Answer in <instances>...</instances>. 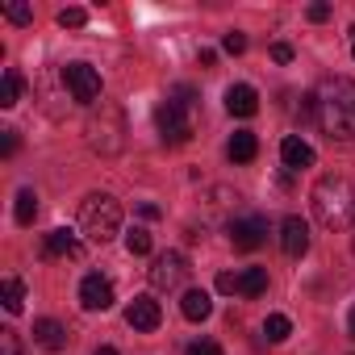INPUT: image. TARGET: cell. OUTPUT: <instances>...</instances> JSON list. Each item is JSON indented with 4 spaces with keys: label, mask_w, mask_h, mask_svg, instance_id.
Returning <instances> with one entry per match:
<instances>
[{
    "label": "cell",
    "mask_w": 355,
    "mask_h": 355,
    "mask_svg": "<svg viewBox=\"0 0 355 355\" xmlns=\"http://www.w3.org/2000/svg\"><path fill=\"white\" fill-rule=\"evenodd\" d=\"M230 243H234L239 251H255V247H263V243H268V222H263L259 214H251V218H234V222H230Z\"/></svg>",
    "instance_id": "52a82bcc"
},
{
    "label": "cell",
    "mask_w": 355,
    "mask_h": 355,
    "mask_svg": "<svg viewBox=\"0 0 355 355\" xmlns=\"http://www.w3.org/2000/svg\"><path fill=\"white\" fill-rule=\"evenodd\" d=\"M226 109H230L234 117H251V113L259 109V92H255L251 84H234V88H226Z\"/></svg>",
    "instance_id": "7c38bea8"
},
{
    "label": "cell",
    "mask_w": 355,
    "mask_h": 355,
    "mask_svg": "<svg viewBox=\"0 0 355 355\" xmlns=\"http://www.w3.org/2000/svg\"><path fill=\"white\" fill-rule=\"evenodd\" d=\"M180 313H184L189 322H205V318L214 313V301H209V293H205V288H189V293L180 297Z\"/></svg>",
    "instance_id": "9a60e30c"
},
{
    "label": "cell",
    "mask_w": 355,
    "mask_h": 355,
    "mask_svg": "<svg viewBox=\"0 0 355 355\" xmlns=\"http://www.w3.org/2000/svg\"><path fill=\"white\" fill-rule=\"evenodd\" d=\"M280 159H284V167H293V171H301V167H313V146L305 142V138H297V134H288L284 142H280Z\"/></svg>",
    "instance_id": "8fae6325"
},
{
    "label": "cell",
    "mask_w": 355,
    "mask_h": 355,
    "mask_svg": "<svg viewBox=\"0 0 355 355\" xmlns=\"http://www.w3.org/2000/svg\"><path fill=\"white\" fill-rule=\"evenodd\" d=\"M5 17H9L13 26H30V21H34V9H30V5H17V0H9V5H5Z\"/></svg>",
    "instance_id": "cb8c5ba5"
},
{
    "label": "cell",
    "mask_w": 355,
    "mask_h": 355,
    "mask_svg": "<svg viewBox=\"0 0 355 355\" xmlns=\"http://www.w3.org/2000/svg\"><path fill=\"white\" fill-rule=\"evenodd\" d=\"M96 355H117V351L113 347H96Z\"/></svg>",
    "instance_id": "836d02e7"
},
{
    "label": "cell",
    "mask_w": 355,
    "mask_h": 355,
    "mask_svg": "<svg viewBox=\"0 0 355 355\" xmlns=\"http://www.w3.org/2000/svg\"><path fill=\"white\" fill-rule=\"evenodd\" d=\"M0 301H5L9 313H21V309H26V284H21L17 276H9L5 284H0Z\"/></svg>",
    "instance_id": "e0dca14e"
},
{
    "label": "cell",
    "mask_w": 355,
    "mask_h": 355,
    "mask_svg": "<svg viewBox=\"0 0 355 355\" xmlns=\"http://www.w3.org/2000/svg\"><path fill=\"white\" fill-rule=\"evenodd\" d=\"M280 247H284V255H293V259H301L305 251H309V226H305V218H284L280 222Z\"/></svg>",
    "instance_id": "9c48e42d"
},
{
    "label": "cell",
    "mask_w": 355,
    "mask_h": 355,
    "mask_svg": "<svg viewBox=\"0 0 355 355\" xmlns=\"http://www.w3.org/2000/svg\"><path fill=\"white\" fill-rule=\"evenodd\" d=\"M13 214H17V222H21V226H34V218H38V197H34L30 189H21V193H17V209H13Z\"/></svg>",
    "instance_id": "ffe728a7"
},
{
    "label": "cell",
    "mask_w": 355,
    "mask_h": 355,
    "mask_svg": "<svg viewBox=\"0 0 355 355\" xmlns=\"http://www.w3.org/2000/svg\"><path fill=\"white\" fill-rule=\"evenodd\" d=\"M80 234L96 247H105L113 234H121V205L109 193H92L80 205Z\"/></svg>",
    "instance_id": "3957f363"
},
{
    "label": "cell",
    "mask_w": 355,
    "mask_h": 355,
    "mask_svg": "<svg viewBox=\"0 0 355 355\" xmlns=\"http://www.w3.org/2000/svg\"><path fill=\"white\" fill-rule=\"evenodd\" d=\"M222 51H226V55H243V51H247V34H239V30H230V34L222 38Z\"/></svg>",
    "instance_id": "d4e9b609"
},
{
    "label": "cell",
    "mask_w": 355,
    "mask_h": 355,
    "mask_svg": "<svg viewBox=\"0 0 355 355\" xmlns=\"http://www.w3.org/2000/svg\"><path fill=\"white\" fill-rule=\"evenodd\" d=\"M125 322H130L134 330H155V326L163 322V309H159L155 297H134L130 309H125Z\"/></svg>",
    "instance_id": "30bf717a"
},
{
    "label": "cell",
    "mask_w": 355,
    "mask_h": 355,
    "mask_svg": "<svg viewBox=\"0 0 355 355\" xmlns=\"http://www.w3.org/2000/svg\"><path fill=\"white\" fill-rule=\"evenodd\" d=\"M34 343L46 347V351H59V347H67V326L55 322V318H38L34 322Z\"/></svg>",
    "instance_id": "4fadbf2b"
},
{
    "label": "cell",
    "mask_w": 355,
    "mask_h": 355,
    "mask_svg": "<svg viewBox=\"0 0 355 355\" xmlns=\"http://www.w3.org/2000/svg\"><path fill=\"white\" fill-rule=\"evenodd\" d=\"M263 334H268V343H284V338L293 334V322H288L284 313H268V322H263Z\"/></svg>",
    "instance_id": "44dd1931"
},
{
    "label": "cell",
    "mask_w": 355,
    "mask_h": 355,
    "mask_svg": "<svg viewBox=\"0 0 355 355\" xmlns=\"http://www.w3.org/2000/svg\"><path fill=\"white\" fill-rule=\"evenodd\" d=\"M263 288H268V272H263V268H247V272L239 276V293H243V297H259Z\"/></svg>",
    "instance_id": "ac0fdd59"
},
{
    "label": "cell",
    "mask_w": 355,
    "mask_h": 355,
    "mask_svg": "<svg viewBox=\"0 0 355 355\" xmlns=\"http://www.w3.org/2000/svg\"><path fill=\"white\" fill-rule=\"evenodd\" d=\"M0 355H21V343H17V330H0Z\"/></svg>",
    "instance_id": "484cf974"
},
{
    "label": "cell",
    "mask_w": 355,
    "mask_h": 355,
    "mask_svg": "<svg viewBox=\"0 0 355 355\" xmlns=\"http://www.w3.org/2000/svg\"><path fill=\"white\" fill-rule=\"evenodd\" d=\"M80 305H84L88 313H105V309L113 305V284H109L105 276H84V280H80Z\"/></svg>",
    "instance_id": "ba28073f"
},
{
    "label": "cell",
    "mask_w": 355,
    "mask_h": 355,
    "mask_svg": "<svg viewBox=\"0 0 355 355\" xmlns=\"http://www.w3.org/2000/svg\"><path fill=\"white\" fill-rule=\"evenodd\" d=\"M42 255H67V259H76L80 255V234L76 230H51L46 234V243H42Z\"/></svg>",
    "instance_id": "5bb4252c"
},
{
    "label": "cell",
    "mask_w": 355,
    "mask_h": 355,
    "mask_svg": "<svg viewBox=\"0 0 355 355\" xmlns=\"http://www.w3.org/2000/svg\"><path fill=\"white\" fill-rule=\"evenodd\" d=\"M0 150H5V159L17 150V130H5V142H0Z\"/></svg>",
    "instance_id": "4dcf8cb0"
},
{
    "label": "cell",
    "mask_w": 355,
    "mask_h": 355,
    "mask_svg": "<svg viewBox=\"0 0 355 355\" xmlns=\"http://www.w3.org/2000/svg\"><path fill=\"white\" fill-rule=\"evenodd\" d=\"M63 84H67V92H71L80 105H92V101L101 96V71L88 67V63H67V67H63Z\"/></svg>",
    "instance_id": "8992f818"
},
{
    "label": "cell",
    "mask_w": 355,
    "mask_h": 355,
    "mask_svg": "<svg viewBox=\"0 0 355 355\" xmlns=\"http://www.w3.org/2000/svg\"><path fill=\"white\" fill-rule=\"evenodd\" d=\"M21 96V76L17 71H5V80H0V109H13Z\"/></svg>",
    "instance_id": "d6986e66"
},
{
    "label": "cell",
    "mask_w": 355,
    "mask_h": 355,
    "mask_svg": "<svg viewBox=\"0 0 355 355\" xmlns=\"http://www.w3.org/2000/svg\"><path fill=\"white\" fill-rule=\"evenodd\" d=\"M193 88H175L159 109H155V121H159V134H163V142H171V146H180V142H189L193 138Z\"/></svg>",
    "instance_id": "277c9868"
},
{
    "label": "cell",
    "mask_w": 355,
    "mask_h": 355,
    "mask_svg": "<svg viewBox=\"0 0 355 355\" xmlns=\"http://www.w3.org/2000/svg\"><path fill=\"white\" fill-rule=\"evenodd\" d=\"M318 125L334 142H351L355 138V80L330 76L322 84V92H318Z\"/></svg>",
    "instance_id": "6da1fadb"
},
{
    "label": "cell",
    "mask_w": 355,
    "mask_h": 355,
    "mask_svg": "<svg viewBox=\"0 0 355 355\" xmlns=\"http://www.w3.org/2000/svg\"><path fill=\"white\" fill-rule=\"evenodd\" d=\"M351 55H355V26H351Z\"/></svg>",
    "instance_id": "e575fe53"
},
{
    "label": "cell",
    "mask_w": 355,
    "mask_h": 355,
    "mask_svg": "<svg viewBox=\"0 0 355 355\" xmlns=\"http://www.w3.org/2000/svg\"><path fill=\"white\" fill-rule=\"evenodd\" d=\"M347 334L355 338V305H351V313H347Z\"/></svg>",
    "instance_id": "d6a6232c"
},
{
    "label": "cell",
    "mask_w": 355,
    "mask_h": 355,
    "mask_svg": "<svg viewBox=\"0 0 355 355\" xmlns=\"http://www.w3.org/2000/svg\"><path fill=\"white\" fill-rule=\"evenodd\" d=\"M59 26H63V30H84V26H88V13L76 9V5H71V9H59Z\"/></svg>",
    "instance_id": "603a6c76"
},
{
    "label": "cell",
    "mask_w": 355,
    "mask_h": 355,
    "mask_svg": "<svg viewBox=\"0 0 355 355\" xmlns=\"http://www.w3.org/2000/svg\"><path fill=\"white\" fill-rule=\"evenodd\" d=\"M125 247H130V255H150V230L134 226V230L125 234Z\"/></svg>",
    "instance_id": "7402d4cb"
},
{
    "label": "cell",
    "mask_w": 355,
    "mask_h": 355,
    "mask_svg": "<svg viewBox=\"0 0 355 355\" xmlns=\"http://www.w3.org/2000/svg\"><path fill=\"white\" fill-rule=\"evenodd\" d=\"M305 17H309V21H326V17H330V5H322V0H318V5H309Z\"/></svg>",
    "instance_id": "f1b7e54d"
},
{
    "label": "cell",
    "mask_w": 355,
    "mask_h": 355,
    "mask_svg": "<svg viewBox=\"0 0 355 355\" xmlns=\"http://www.w3.org/2000/svg\"><path fill=\"white\" fill-rule=\"evenodd\" d=\"M313 218L326 226V230H338L355 218V193L351 184L343 180V175H322V180L313 184Z\"/></svg>",
    "instance_id": "7a4b0ae2"
},
{
    "label": "cell",
    "mask_w": 355,
    "mask_h": 355,
    "mask_svg": "<svg viewBox=\"0 0 355 355\" xmlns=\"http://www.w3.org/2000/svg\"><path fill=\"white\" fill-rule=\"evenodd\" d=\"M218 293H239V276L234 272H222L218 276Z\"/></svg>",
    "instance_id": "83f0119b"
},
{
    "label": "cell",
    "mask_w": 355,
    "mask_h": 355,
    "mask_svg": "<svg viewBox=\"0 0 355 355\" xmlns=\"http://www.w3.org/2000/svg\"><path fill=\"white\" fill-rule=\"evenodd\" d=\"M197 59H201V67H214V63H218V55H214V51H201Z\"/></svg>",
    "instance_id": "1f68e13d"
},
{
    "label": "cell",
    "mask_w": 355,
    "mask_h": 355,
    "mask_svg": "<svg viewBox=\"0 0 355 355\" xmlns=\"http://www.w3.org/2000/svg\"><path fill=\"white\" fill-rule=\"evenodd\" d=\"M226 150H230V159H234V163H251V159L259 155V138H255L251 130H239V134L230 138V146H226Z\"/></svg>",
    "instance_id": "2e32d148"
},
{
    "label": "cell",
    "mask_w": 355,
    "mask_h": 355,
    "mask_svg": "<svg viewBox=\"0 0 355 355\" xmlns=\"http://www.w3.org/2000/svg\"><path fill=\"white\" fill-rule=\"evenodd\" d=\"M184 280H189V259H184L180 251L155 255V263H150V284H155L159 293H175Z\"/></svg>",
    "instance_id": "5b68a950"
},
{
    "label": "cell",
    "mask_w": 355,
    "mask_h": 355,
    "mask_svg": "<svg viewBox=\"0 0 355 355\" xmlns=\"http://www.w3.org/2000/svg\"><path fill=\"white\" fill-rule=\"evenodd\" d=\"M272 59H276V63H288V59H293V46H288V42H276V46H272Z\"/></svg>",
    "instance_id": "f546056e"
},
{
    "label": "cell",
    "mask_w": 355,
    "mask_h": 355,
    "mask_svg": "<svg viewBox=\"0 0 355 355\" xmlns=\"http://www.w3.org/2000/svg\"><path fill=\"white\" fill-rule=\"evenodd\" d=\"M189 355H222V347H218L214 338H201V343H193V347H189Z\"/></svg>",
    "instance_id": "4316f807"
}]
</instances>
